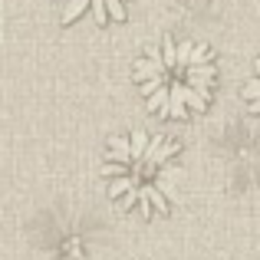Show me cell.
<instances>
[{"mask_svg": "<svg viewBox=\"0 0 260 260\" xmlns=\"http://www.w3.org/2000/svg\"><path fill=\"white\" fill-rule=\"evenodd\" d=\"M168 115H172V119H188V102H184V83H172Z\"/></svg>", "mask_w": 260, "mask_h": 260, "instance_id": "obj_2", "label": "cell"}, {"mask_svg": "<svg viewBox=\"0 0 260 260\" xmlns=\"http://www.w3.org/2000/svg\"><path fill=\"white\" fill-rule=\"evenodd\" d=\"M161 59H165L168 70H178V43H175L172 37L161 40Z\"/></svg>", "mask_w": 260, "mask_h": 260, "instance_id": "obj_9", "label": "cell"}, {"mask_svg": "<svg viewBox=\"0 0 260 260\" xmlns=\"http://www.w3.org/2000/svg\"><path fill=\"white\" fill-rule=\"evenodd\" d=\"M139 194H145L148 201H152V208H155V211H161V214L168 211V201H165V194H161V188H155V184H142Z\"/></svg>", "mask_w": 260, "mask_h": 260, "instance_id": "obj_8", "label": "cell"}, {"mask_svg": "<svg viewBox=\"0 0 260 260\" xmlns=\"http://www.w3.org/2000/svg\"><path fill=\"white\" fill-rule=\"evenodd\" d=\"M184 102H188L194 112H204L208 102H211V89H194V86L184 83Z\"/></svg>", "mask_w": 260, "mask_h": 260, "instance_id": "obj_5", "label": "cell"}, {"mask_svg": "<svg viewBox=\"0 0 260 260\" xmlns=\"http://www.w3.org/2000/svg\"><path fill=\"white\" fill-rule=\"evenodd\" d=\"M89 4H92V0H66V7H63V23H73V20L76 17H83V13L89 10Z\"/></svg>", "mask_w": 260, "mask_h": 260, "instance_id": "obj_7", "label": "cell"}, {"mask_svg": "<svg viewBox=\"0 0 260 260\" xmlns=\"http://www.w3.org/2000/svg\"><path fill=\"white\" fill-rule=\"evenodd\" d=\"M145 148H148V135L145 132H135L132 135V161L145 158Z\"/></svg>", "mask_w": 260, "mask_h": 260, "instance_id": "obj_12", "label": "cell"}, {"mask_svg": "<svg viewBox=\"0 0 260 260\" xmlns=\"http://www.w3.org/2000/svg\"><path fill=\"white\" fill-rule=\"evenodd\" d=\"M135 181H139L135 175H119V178H112V181H109V198H122V194H128V191L135 188Z\"/></svg>", "mask_w": 260, "mask_h": 260, "instance_id": "obj_6", "label": "cell"}, {"mask_svg": "<svg viewBox=\"0 0 260 260\" xmlns=\"http://www.w3.org/2000/svg\"><path fill=\"white\" fill-rule=\"evenodd\" d=\"M201 63H211V46L198 43L194 50H191V66H201Z\"/></svg>", "mask_w": 260, "mask_h": 260, "instance_id": "obj_15", "label": "cell"}, {"mask_svg": "<svg viewBox=\"0 0 260 260\" xmlns=\"http://www.w3.org/2000/svg\"><path fill=\"white\" fill-rule=\"evenodd\" d=\"M178 152H181V145H178V142H161V148L155 152L152 165H161V161H168V158H172V155H178Z\"/></svg>", "mask_w": 260, "mask_h": 260, "instance_id": "obj_11", "label": "cell"}, {"mask_svg": "<svg viewBox=\"0 0 260 260\" xmlns=\"http://www.w3.org/2000/svg\"><path fill=\"white\" fill-rule=\"evenodd\" d=\"M191 50H194V43H178V73L191 66Z\"/></svg>", "mask_w": 260, "mask_h": 260, "instance_id": "obj_14", "label": "cell"}, {"mask_svg": "<svg viewBox=\"0 0 260 260\" xmlns=\"http://www.w3.org/2000/svg\"><path fill=\"white\" fill-rule=\"evenodd\" d=\"M161 86H168V76H155V79H145V83H139V89H142V95H152V92H158Z\"/></svg>", "mask_w": 260, "mask_h": 260, "instance_id": "obj_13", "label": "cell"}, {"mask_svg": "<svg viewBox=\"0 0 260 260\" xmlns=\"http://www.w3.org/2000/svg\"><path fill=\"white\" fill-rule=\"evenodd\" d=\"M168 99H172V86H161L158 92H152V95H148L145 109H148L152 115H158V112H161V119H165V115H168Z\"/></svg>", "mask_w": 260, "mask_h": 260, "instance_id": "obj_4", "label": "cell"}, {"mask_svg": "<svg viewBox=\"0 0 260 260\" xmlns=\"http://www.w3.org/2000/svg\"><path fill=\"white\" fill-rule=\"evenodd\" d=\"M109 158L112 161H128V165H132V139L112 135V139H109Z\"/></svg>", "mask_w": 260, "mask_h": 260, "instance_id": "obj_3", "label": "cell"}, {"mask_svg": "<svg viewBox=\"0 0 260 260\" xmlns=\"http://www.w3.org/2000/svg\"><path fill=\"white\" fill-rule=\"evenodd\" d=\"M89 7H92V13H95V23H99V26H106V23H109V10H106V0H92V4H89Z\"/></svg>", "mask_w": 260, "mask_h": 260, "instance_id": "obj_17", "label": "cell"}, {"mask_svg": "<svg viewBox=\"0 0 260 260\" xmlns=\"http://www.w3.org/2000/svg\"><path fill=\"white\" fill-rule=\"evenodd\" d=\"M155 76H168L165 59H158V56L135 59V83H145V79H155Z\"/></svg>", "mask_w": 260, "mask_h": 260, "instance_id": "obj_1", "label": "cell"}, {"mask_svg": "<svg viewBox=\"0 0 260 260\" xmlns=\"http://www.w3.org/2000/svg\"><path fill=\"white\" fill-rule=\"evenodd\" d=\"M244 99H260V76H254V79H250V83L247 86H244Z\"/></svg>", "mask_w": 260, "mask_h": 260, "instance_id": "obj_18", "label": "cell"}, {"mask_svg": "<svg viewBox=\"0 0 260 260\" xmlns=\"http://www.w3.org/2000/svg\"><path fill=\"white\" fill-rule=\"evenodd\" d=\"M106 10H109V17H112L115 23L125 20V7H122V0H106Z\"/></svg>", "mask_w": 260, "mask_h": 260, "instance_id": "obj_16", "label": "cell"}, {"mask_svg": "<svg viewBox=\"0 0 260 260\" xmlns=\"http://www.w3.org/2000/svg\"><path fill=\"white\" fill-rule=\"evenodd\" d=\"M135 198H139V191H135V188L128 191V194H122V198H119V201H122V208H132V204H135Z\"/></svg>", "mask_w": 260, "mask_h": 260, "instance_id": "obj_19", "label": "cell"}, {"mask_svg": "<svg viewBox=\"0 0 260 260\" xmlns=\"http://www.w3.org/2000/svg\"><path fill=\"white\" fill-rule=\"evenodd\" d=\"M119 175H132V165L128 161H112V158L102 165V178H119Z\"/></svg>", "mask_w": 260, "mask_h": 260, "instance_id": "obj_10", "label": "cell"}]
</instances>
